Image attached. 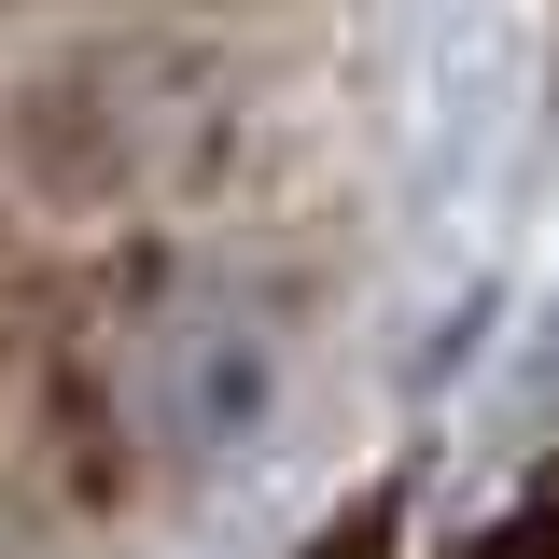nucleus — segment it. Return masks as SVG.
<instances>
[{
    "label": "nucleus",
    "instance_id": "obj_1",
    "mask_svg": "<svg viewBox=\"0 0 559 559\" xmlns=\"http://www.w3.org/2000/svg\"><path fill=\"white\" fill-rule=\"evenodd\" d=\"M14 154L70 210H168L238 154V84L197 43H84L28 84Z\"/></svg>",
    "mask_w": 559,
    "mask_h": 559
},
{
    "label": "nucleus",
    "instance_id": "obj_2",
    "mask_svg": "<svg viewBox=\"0 0 559 559\" xmlns=\"http://www.w3.org/2000/svg\"><path fill=\"white\" fill-rule=\"evenodd\" d=\"M127 406L168 462L252 476L294 433V308L266 280H154L127 308Z\"/></svg>",
    "mask_w": 559,
    "mask_h": 559
}]
</instances>
